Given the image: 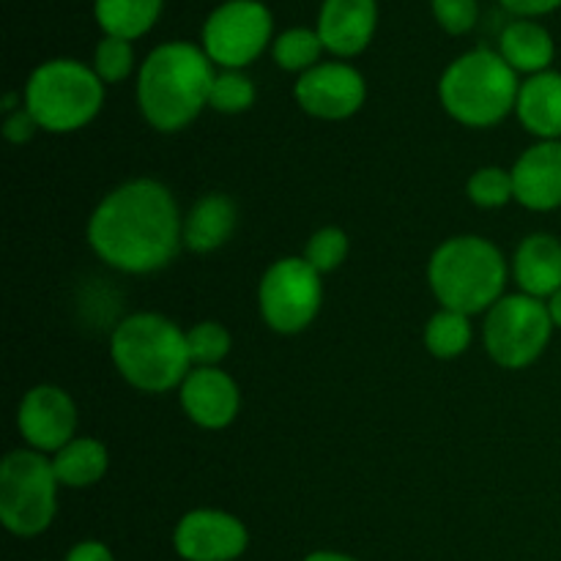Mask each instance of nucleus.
I'll return each mask as SVG.
<instances>
[{
	"instance_id": "obj_6",
	"label": "nucleus",
	"mask_w": 561,
	"mask_h": 561,
	"mask_svg": "<svg viewBox=\"0 0 561 561\" xmlns=\"http://www.w3.org/2000/svg\"><path fill=\"white\" fill-rule=\"evenodd\" d=\"M22 99L44 131L69 135L99 115L104 104V82L82 60L53 58L33 69Z\"/></svg>"
},
{
	"instance_id": "obj_8",
	"label": "nucleus",
	"mask_w": 561,
	"mask_h": 561,
	"mask_svg": "<svg viewBox=\"0 0 561 561\" xmlns=\"http://www.w3.org/2000/svg\"><path fill=\"white\" fill-rule=\"evenodd\" d=\"M553 334V318L548 301L526 294L502 296L488 310L485 348L496 365L520 370L540 359Z\"/></svg>"
},
{
	"instance_id": "obj_27",
	"label": "nucleus",
	"mask_w": 561,
	"mask_h": 561,
	"mask_svg": "<svg viewBox=\"0 0 561 561\" xmlns=\"http://www.w3.org/2000/svg\"><path fill=\"white\" fill-rule=\"evenodd\" d=\"M471 203L480 208H502L510 201H515V186H513V173L504 168H480L471 173L469 184H466Z\"/></svg>"
},
{
	"instance_id": "obj_21",
	"label": "nucleus",
	"mask_w": 561,
	"mask_h": 561,
	"mask_svg": "<svg viewBox=\"0 0 561 561\" xmlns=\"http://www.w3.org/2000/svg\"><path fill=\"white\" fill-rule=\"evenodd\" d=\"M53 469L60 485L91 488L107 474L110 453L99 438L77 436L53 455Z\"/></svg>"
},
{
	"instance_id": "obj_23",
	"label": "nucleus",
	"mask_w": 561,
	"mask_h": 561,
	"mask_svg": "<svg viewBox=\"0 0 561 561\" xmlns=\"http://www.w3.org/2000/svg\"><path fill=\"white\" fill-rule=\"evenodd\" d=\"M471 321L463 312H455L442 307L425 327V345L436 359H455L466 354L471 345Z\"/></svg>"
},
{
	"instance_id": "obj_31",
	"label": "nucleus",
	"mask_w": 561,
	"mask_h": 561,
	"mask_svg": "<svg viewBox=\"0 0 561 561\" xmlns=\"http://www.w3.org/2000/svg\"><path fill=\"white\" fill-rule=\"evenodd\" d=\"M38 129H42V126L36 124V118H33L31 110H27L25 104H22L20 110H14V113H9V118H5V124H3L5 140L16 142V146H22V142L31 140Z\"/></svg>"
},
{
	"instance_id": "obj_33",
	"label": "nucleus",
	"mask_w": 561,
	"mask_h": 561,
	"mask_svg": "<svg viewBox=\"0 0 561 561\" xmlns=\"http://www.w3.org/2000/svg\"><path fill=\"white\" fill-rule=\"evenodd\" d=\"M66 561H115V559L107 546H102V542L96 540H85V542H77V546L71 548Z\"/></svg>"
},
{
	"instance_id": "obj_22",
	"label": "nucleus",
	"mask_w": 561,
	"mask_h": 561,
	"mask_svg": "<svg viewBox=\"0 0 561 561\" xmlns=\"http://www.w3.org/2000/svg\"><path fill=\"white\" fill-rule=\"evenodd\" d=\"M164 0H93V16L104 36H118L126 42L146 36L157 25Z\"/></svg>"
},
{
	"instance_id": "obj_15",
	"label": "nucleus",
	"mask_w": 561,
	"mask_h": 561,
	"mask_svg": "<svg viewBox=\"0 0 561 561\" xmlns=\"http://www.w3.org/2000/svg\"><path fill=\"white\" fill-rule=\"evenodd\" d=\"M376 25V0H323L316 31L329 53L337 58H354L370 47Z\"/></svg>"
},
{
	"instance_id": "obj_4",
	"label": "nucleus",
	"mask_w": 561,
	"mask_h": 561,
	"mask_svg": "<svg viewBox=\"0 0 561 561\" xmlns=\"http://www.w3.org/2000/svg\"><path fill=\"white\" fill-rule=\"evenodd\" d=\"M427 283L442 307L463 316L488 312L504 296L507 261L482 236H453L427 263Z\"/></svg>"
},
{
	"instance_id": "obj_18",
	"label": "nucleus",
	"mask_w": 561,
	"mask_h": 561,
	"mask_svg": "<svg viewBox=\"0 0 561 561\" xmlns=\"http://www.w3.org/2000/svg\"><path fill=\"white\" fill-rule=\"evenodd\" d=\"M515 115L526 131L540 140H559L561 137V75L559 71H540L520 82Z\"/></svg>"
},
{
	"instance_id": "obj_12",
	"label": "nucleus",
	"mask_w": 561,
	"mask_h": 561,
	"mask_svg": "<svg viewBox=\"0 0 561 561\" xmlns=\"http://www.w3.org/2000/svg\"><path fill=\"white\" fill-rule=\"evenodd\" d=\"M16 427L27 447L36 453H58L71 442L77 431V405L60 387L38 383L22 398L16 411Z\"/></svg>"
},
{
	"instance_id": "obj_17",
	"label": "nucleus",
	"mask_w": 561,
	"mask_h": 561,
	"mask_svg": "<svg viewBox=\"0 0 561 561\" xmlns=\"http://www.w3.org/2000/svg\"><path fill=\"white\" fill-rule=\"evenodd\" d=\"M513 274L520 294L551 299L561 290V241L548 233H531L518 244Z\"/></svg>"
},
{
	"instance_id": "obj_9",
	"label": "nucleus",
	"mask_w": 561,
	"mask_h": 561,
	"mask_svg": "<svg viewBox=\"0 0 561 561\" xmlns=\"http://www.w3.org/2000/svg\"><path fill=\"white\" fill-rule=\"evenodd\" d=\"M257 305L263 321L274 332H305L323 305L321 274L305 257H279L261 277Z\"/></svg>"
},
{
	"instance_id": "obj_1",
	"label": "nucleus",
	"mask_w": 561,
	"mask_h": 561,
	"mask_svg": "<svg viewBox=\"0 0 561 561\" xmlns=\"http://www.w3.org/2000/svg\"><path fill=\"white\" fill-rule=\"evenodd\" d=\"M88 244L124 274L164 268L184 244V219L173 192L153 179L115 186L88 219Z\"/></svg>"
},
{
	"instance_id": "obj_5",
	"label": "nucleus",
	"mask_w": 561,
	"mask_h": 561,
	"mask_svg": "<svg viewBox=\"0 0 561 561\" xmlns=\"http://www.w3.org/2000/svg\"><path fill=\"white\" fill-rule=\"evenodd\" d=\"M518 71L493 49H471L444 69L438 99L455 121L474 129L496 126L515 113Z\"/></svg>"
},
{
	"instance_id": "obj_2",
	"label": "nucleus",
	"mask_w": 561,
	"mask_h": 561,
	"mask_svg": "<svg viewBox=\"0 0 561 561\" xmlns=\"http://www.w3.org/2000/svg\"><path fill=\"white\" fill-rule=\"evenodd\" d=\"M211 58L192 42H164L142 60L137 104L159 131H181L208 107L214 85Z\"/></svg>"
},
{
	"instance_id": "obj_34",
	"label": "nucleus",
	"mask_w": 561,
	"mask_h": 561,
	"mask_svg": "<svg viewBox=\"0 0 561 561\" xmlns=\"http://www.w3.org/2000/svg\"><path fill=\"white\" fill-rule=\"evenodd\" d=\"M548 310H551V318H553V327L561 329V290L548 299Z\"/></svg>"
},
{
	"instance_id": "obj_10",
	"label": "nucleus",
	"mask_w": 561,
	"mask_h": 561,
	"mask_svg": "<svg viewBox=\"0 0 561 561\" xmlns=\"http://www.w3.org/2000/svg\"><path fill=\"white\" fill-rule=\"evenodd\" d=\"M272 11L261 0H225L203 25V53L219 69H244L272 42Z\"/></svg>"
},
{
	"instance_id": "obj_24",
	"label": "nucleus",
	"mask_w": 561,
	"mask_h": 561,
	"mask_svg": "<svg viewBox=\"0 0 561 561\" xmlns=\"http://www.w3.org/2000/svg\"><path fill=\"white\" fill-rule=\"evenodd\" d=\"M323 49L327 47H323L321 36L312 27H288L272 44L274 64L285 71H299V75L321 64Z\"/></svg>"
},
{
	"instance_id": "obj_25",
	"label": "nucleus",
	"mask_w": 561,
	"mask_h": 561,
	"mask_svg": "<svg viewBox=\"0 0 561 561\" xmlns=\"http://www.w3.org/2000/svg\"><path fill=\"white\" fill-rule=\"evenodd\" d=\"M255 82L244 75L241 69H222L217 71L211 85V96H208V107L225 115H239L255 104Z\"/></svg>"
},
{
	"instance_id": "obj_29",
	"label": "nucleus",
	"mask_w": 561,
	"mask_h": 561,
	"mask_svg": "<svg viewBox=\"0 0 561 561\" xmlns=\"http://www.w3.org/2000/svg\"><path fill=\"white\" fill-rule=\"evenodd\" d=\"M348 236L340 228H321L312 233V239L305 247V261L316 268L318 274H329L334 268L343 266L345 255H348Z\"/></svg>"
},
{
	"instance_id": "obj_19",
	"label": "nucleus",
	"mask_w": 561,
	"mask_h": 561,
	"mask_svg": "<svg viewBox=\"0 0 561 561\" xmlns=\"http://www.w3.org/2000/svg\"><path fill=\"white\" fill-rule=\"evenodd\" d=\"M239 225V208L222 192H208L206 197L190 208L184 217V244L192 252H206L219 250L230 241Z\"/></svg>"
},
{
	"instance_id": "obj_28",
	"label": "nucleus",
	"mask_w": 561,
	"mask_h": 561,
	"mask_svg": "<svg viewBox=\"0 0 561 561\" xmlns=\"http://www.w3.org/2000/svg\"><path fill=\"white\" fill-rule=\"evenodd\" d=\"M135 69V49L131 42L118 36H104L96 44V53H93V71L99 75V80L104 85H115V82H124L126 77Z\"/></svg>"
},
{
	"instance_id": "obj_7",
	"label": "nucleus",
	"mask_w": 561,
	"mask_h": 561,
	"mask_svg": "<svg viewBox=\"0 0 561 561\" xmlns=\"http://www.w3.org/2000/svg\"><path fill=\"white\" fill-rule=\"evenodd\" d=\"M53 458L36 449H14L0 463V520L16 537H36L58 510Z\"/></svg>"
},
{
	"instance_id": "obj_11",
	"label": "nucleus",
	"mask_w": 561,
	"mask_h": 561,
	"mask_svg": "<svg viewBox=\"0 0 561 561\" xmlns=\"http://www.w3.org/2000/svg\"><path fill=\"white\" fill-rule=\"evenodd\" d=\"M294 96L312 118L343 121L362 110L367 99V82L351 64L329 60L299 75Z\"/></svg>"
},
{
	"instance_id": "obj_26",
	"label": "nucleus",
	"mask_w": 561,
	"mask_h": 561,
	"mask_svg": "<svg viewBox=\"0 0 561 561\" xmlns=\"http://www.w3.org/2000/svg\"><path fill=\"white\" fill-rule=\"evenodd\" d=\"M192 365L195 367H219V362L230 354V332L217 321H201L186 332Z\"/></svg>"
},
{
	"instance_id": "obj_3",
	"label": "nucleus",
	"mask_w": 561,
	"mask_h": 561,
	"mask_svg": "<svg viewBox=\"0 0 561 561\" xmlns=\"http://www.w3.org/2000/svg\"><path fill=\"white\" fill-rule=\"evenodd\" d=\"M110 356L126 383L151 394L181 387L195 367L186 332L159 312L124 318L110 337Z\"/></svg>"
},
{
	"instance_id": "obj_16",
	"label": "nucleus",
	"mask_w": 561,
	"mask_h": 561,
	"mask_svg": "<svg viewBox=\"0 0 561 561\" xmlns=\"http://www.w3.org/2000/svg\"><path fill=\"white\" fill-rule=\"evenodd\" d=\"M515 201L531 211H551L561 206V142L540 140L526 148L513 164Z\"/></svg>"
},
{
	"instance_id": "obj_30",
	"label": "nucleus",
	"mask_w": 561,
	"mask_h": 561,
	"mask_svg": "<svg viewBox=\"0 0 561 561\" xmlns=\"http://www.w3.org/2000/svg\"><path fill=\"white\" fill-rule=\"evenodd\" d=\"M433 16L449 36H463L474 31L480 20V3L477 0H431Z\"/></svg>"
},
{
	"instance_id": "obj_13",
	"label": "nucleus",
	"mask_w": 561,
	"mask_h": 561,
	"mask_svg": "<svg viewBox=\"0 0 561 561\" xmlns=\"http://www.w3.org/2000/svg\"><path fill=\"white\" fill-rule=\"evenodd\" d=\"M247 526L222 510H192L179 520L173 546L186 561H233L247 551Z\"/></svg>"
},
{
	"instance_id": "obj_35",
	"label": "nucleus",
	"mask_w": 561,
	"mask_h": 561,
	"mask_svg": "<svg viewBox=\"0 0 561 561\" xmlns=\"http://www.w3.org/2000/svg\"><path fill=\"white\" fill-rule=\"evenodd\" d=\"M305 561H356L351 557H345V553H332V551H318V553H310Z\"/></svg>"
},
{
	"instance_id": "obj_20",
	"label": "nucleus",
	"mask_w": 561,
	"mask_h": 561,
	"mask_svg": "<svg viewBox=\"0 0 561 561\" xmlns=\"http://www.w3.org/2000/svg\"><path fill=\"white\" fill-rule=\"evenodd\" d=\"M553 38L551 33L535 20H515L499 36V55L513 66L518 75H540L553 64Z\"/></svg>"
},
{
	"instance_id": "obj_32",
	"label": "nucleus",
	"mask_w": 561,
	"mask_h": 561,
	"mask_svg": "<svg viewBox=\"0 0 561 561\" xmlns=\"http://www.w3.org/2000/svg\"><path fill=\"white\" fill-rule=\"evenodd\" d=\"M499 3L518 20H531V16L551 14V11L561 9V0H499Z\"/></svg>"
},
{
	"instance_id": "obj_14",
	"label": "nucleus",
	"mask_w": 561,
	"mask_h": 561,
	"mask_svg": "<svg viewBox=\"0 0 561 561\" xmlns=\"http://www.w3.org/2000/svg\"><path fill=\"white\" fill-rule=\"evenodd\" d=\"M179 394L186 416L206 431H222L239 416V383L219 367H192Z\"/></svg>"
}]
</instances>
